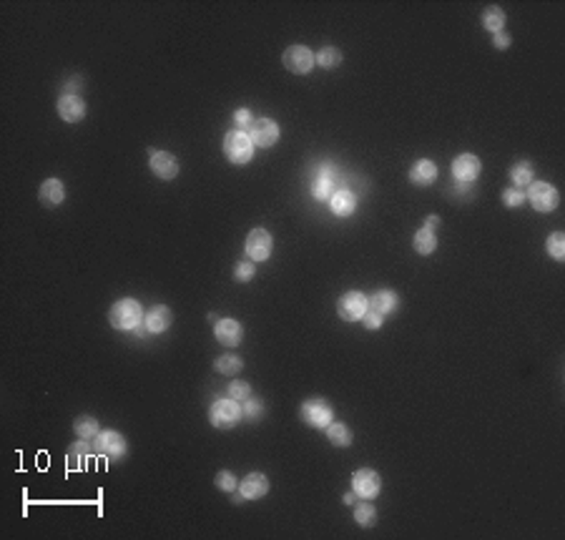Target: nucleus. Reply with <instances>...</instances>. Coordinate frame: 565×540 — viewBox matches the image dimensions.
I'll list each match as a JSON object with an SVG mask.
<instances>
[{
	"label": "nucleus",
	"instance_id": "f257e3e1",
	"mask_svg": "<svg viewBox=\"0 0 565 540\" xmlns=\"http://www.w3.org/2000/svg\"><path fill=\"white\" fill-rule=\"evenodd\" d=\"M109 319L116 330L121 332H133L136 327L144 324V309L136 299H118L111 306Z\"/></svg>",
	"mask_w": 565,
	"mask_h": 540
},
{
	"label": "nucleus",
	"instance_id": "f03ea898",
	"mask_svg": "<svg viewBox=\"0 0 565 540\" xmlns=\"http://www.w3.org/2000/svg\"><path fill=\"white\" fill-rule=\"evenodd\" d=\"M224 154H226L229 161L236 163V166H244V163L252 161L254 144H252V138L247 136V131H239V128L229 131L226 136H224Z\"/></svg>",
	"mask_w": 565,
	"mask_h": 540
},
{
	"label": "nucleus",
	"instance_id": "7ed1b4c3",
	"mask_svg": "<svg viewBox=\"0 0 565 540\" xmlns=\"http://www.w3.org/2000/svg\"><path fill=\"white\" fill-rule=\"evenodd\" d=\"M244 417V410H241V403L226 397V400H217L209 410V422L219 430H231L236 427Z\"/></svg>",
	"mask_w": 565,
	"mask_h": 540
},
{
	"label": "nucleus",
	"instance_id": "20e7f679",
	"mask_svg": "<svg viewBox=\"0 0 565 540\" xmlns=\"http://www.w3.org/2000/svg\"><path fill=\"white\" fill-rule=\"evenodd\" d=\"M525 198H528L530 206L536 211H540V214H550V211H555L560 204V196H558V191H555V187L553 184H545V181H533L528 187V191H525Z\"/></svg>",
	"mask_w": 565,
	"mask_h": 540
},
{
	"label": "nucleus",
	"instance_id": "39448f33",
	"mask_svg": "<svg viewBox=\"0 0 565 540\" xmlns=\"http://www.w3.org/2000/svg\"><path fill=\"white\" fill-rule=\"evenodd\" d=\"M299 417H301V422H307L309 427L325 430L332 422V417H334V410H332V405L327 403V400H322V397H312L307 403H301Z\"/></svg>",
	"mask_w": 565,
	"mask_h": 540
},
{
	"label": "nucleus",
	"instance_id": "423d86ee",
	"mask_svg": "<svg viewBox=\"0 0 565 540\" xmlns=\"http://www.w3.org/2000/svg\"><path fill=\"white\" fill-rule=\"evenodd\" d=\"M279 126H277V121H271V119H254L252 123H249V128H247V136L252 138V144H254V149H271V146L277 144L279 141Z\"/></svg>",
	"mask_w": 565,
	"mask_h": 540
},
{
	"label": "nucleus",
	"instance_id": "0eeeda50",
	"mask_svg": "<svg viewBox=\"0 0 565 540\" xmlns=\"http://www.w3.org/2000/svg\"><path fill=\"white\" fill-rule=\"evenodd\" d=\"M367 309H369L367 297L362 295V292H355V289H352V292H344L337 302V314L344 322H360Z\"/></svg>",
	"mask_w": 565,
	"mask_h": 540
},
{
	"label": "nucleus",
	"instance_id": "6e6552de",
	"mask_svg": "<svg viewBox=\"0 0 565 540\" xmlns=\"http://www.w3.org/2000/svg\"><path fill=\"white\" fill-rule=\"evenodd\" d=\"M284 68L294 76H307L314 68V53L307 48V46H289L282 55Z\"/></svg>",
	"mask_w": 565,
	"mask_h": 540
},
{
	"label": "nucleus",
	"instance_id": "1a4fd4ad",
	"mask_svg": "<svg viewBox=\"0 0 565 540\" xmlns=\"http://www.w3.org/2000/svg\"><path fill=\"white\" fill-rule=\"evenodd\" d=\"M352 490L357 492V498L374 500L382 490V478L372 468H362L352 475Z\"/></svg>",
	"mask_w": 565,
	"mask_h": 540
},
{
	"label": "nucleus",
	"instance_id": "9d476101",
	"mask_svg": "<svg viewBox=\"0 0 565 540\" xmlns=\"http://www.w3.org/2000/svg\"><path fill=\"white\" fill-rule=\"evenodd\" d=\"M93 450L109 457H123L126 455V440L116 430H101L93 438Z\"/></svg>",
	"mask_w": 565,
	"mask_h": 540
},
{
	"label": "nucleus",
	"instance_id": "9b49d317",
	"mask_svg": "<svg viewBox=\"0 0 565 540\" xmlns=\"http://www.w3.org/2000/svg\"><path fill=\"white\" fill-rule=\"evenodd\" d=\"M271 244H274V241H271V234L266 229H252L244 249H247L252 262H266V259L271 257Z\"/></svg>",
	"mask_w": 565,
	"mask_h": 540
},
{
	"label": "nucleus",
	"instance_id": "f8f14e48",
	"mask_svg": "<svg viewBox=\"0 0 565 540\" xmlns=\"http://www.w3.org/2000/svg\"><path fill=\"white\" fill-rule=\"evenodd\" d=\"M149 168L154 171V176L161 181H171L179 176V161H176V156L169 154V151H151Z\"/></svg>",
	"mask_w": 565,
	"mask_h": 540
},
{
	"label": "nucleus",
	"instance_id": "ddd939ff",
	"mask_svg": "<svg viewBox=\"0 0 565 540\" xmlns=\"http://www.w3.org/2000/svg\"><path fill=\"white\" fill-rule=\"evenodd\" d=\"M480 171H482V161L475 154H460V156L452 161V176H455V181H463V184H472V181L480 176Z\"/></svg>",
	"mask_w": 565,
	"mask_h": 540
},
{
	"label": "nucleus",
	"instance_id": "4468645a",
	"mask_svg": "<svg viewBox=\"0 0 565 540\" xmlns=\"http://www.w3.org/2000/svg\"><path fill=\"white\" fill-rule=\"evenodd\" d=\"M214 337H217V342L222 347L234 349L244 339V330H241V324L236 319H219L217 327H214Z\"/></svg>",
	"mask_w": 565,
	"mask_h": 540
},
{
	"label": "nucleus",
	"instance_id": "2eb2a0df",
	"mask_svg": "<svg viewBox=\"0 0 565 540\" xmlns=\"http://www.w3.org/2000/svg\"><path fill=\"white\" fill-rule=\"evenodd\" d=\"M171 322H174V314H171V309L166 304L151 306L149 312L144 314V327L149 335H161V332L169 330Z\"/></svg>",
	"mask_w": 565,
	"mask_h": 540
},
{
	"label": "nucleus",
	"instance_id": "dca6fc26",
	"mask_svg": "<svg viewBox=\"0 0 565 540\" xmlns=\"http://www.w3.org/2000/svg\"><path fill=\"white\" fill-rule=\"evenodd\" d=\"M58 116L66 123H79V121L86 119V101L73 93H66V96L58 98Z\"/></svg>",
	"mask_w": 565,
	"mask_h": 540
},
{
	"label": "nucleus",
	"instance_id": "f3484780",
	"mask_svg": "<svg viewBox=\"0 0 565 540\" xmlns=\"http://www.w3.org/2000/svg\"><path fill=\"white\" fill-rule=\"evenodd\" d=\"M38 201H41L46 209H55L66 201V187L60 179H46L41 184V191H38Z\"/></svg>",
	"mask_w": 565,
	"mask_h": 540
},
{
	"label": "nucleus",
	"instance_id": "a211bd4d",
	"mask_svg": "<svg viewBox=\"0 0 565 540\" xmlns=\"http://www.w3.org/2000/svg\"><path fill=\"white\" fill-rule=\"evenodd\" d=\"M239 492L244 500H261L269 492V480L264 473H249L244 480L239 482Z\"/></svg>",
	"mask_w": 565,
	"mask_h": 540
},
{
	"label": "nucleus",
	"instance_id": "6ab92c4d",
	"mask_svg": "<svg viewBox=\"0 0 565 540\" xmlns=\"http://www.w3.org/2000/svg\"><path fill=\"white\" fill-rule=\"evenodd\" d=\"M329 206L337 216H352V214H355V209H357L355 191H349L347 187L334 189V191H332V196H329Z\"/></svg>",
	"mask_w": 565,
	"mask_h": 540
},
{
	"label": "nucleus",
	"instance_id": "aec40b11",
	"mask_svg": "<svg viewBox=\"0 0 565 540\" xmlns=\"http://www.w3.org/2000/svg\"><path fill=\"white\" fill-rule=\"evenodd\" d=\"M435 179H437V166L430 158H420L415 166L409 168V181L415 187H430V184H435Z\"/></svg>",
	"mask_w": 565,
	"mask_h": 540
},
{
	"label": "nucleus",
	"instance_id": "412c9836",
	"mask_svg": "<svg viewBox=\"0 0 565 540\" xmlns=\"http://www.w3.org/2000/svg\"><path fill=\"white\" fill-rule=\"evenodd\" d=\"M334 176L337 174H334V168L332 166H325L317 176H314L312 196L317 198V201H325V198L332 196V191H334Z\"/></svg>",
	"mask_w": 565,
	"mask_h": 540
},
{
	"label": "nucleus",
	"instance_id": "4be33fe9",
	"mask_svg": "<svg viewBox=\"0 0 565 540\" xmlns=\"http://www.w3.org/2000/svg\"><path fill=\"white\" fill-rule=\"evenodd\" d=\"M367 304H369V309H372V312L387 317V314L397 309L400 299H397V295L392 292V289H382V292H374L372 297H367Z\"/></svg>",
	"mask_w": 565,
	"mask_h": 540
},
{
	"label": "nucleus",
	"instance_id": "5701e85b",
	"mask_svg": "<svg viewBox=\"0 0 565 540\" xmlns=\"http://www.w3.org/2000/svg\"><path fill=\"white\" fill-rule=\"evenodd\" d=\"M88 457H90V445H88V440H81L79 438V443H73L71 447H68V455H66V468L71 470H83L86 468V462H88Z\"/></svg>",
	"mask_w": 565,
	"mask_h": 540
},
{
	"label": "nucleus",
	"instance_id": "b1692460",
	"mask_svg": "<svg viewBox=\"0 0 565 540\" xmlns=\"http://www.w3.org/2000/svg\"><path fill=\"white\" fill-rule=\"evenodd\" d=\"M325 435L334 447H349L352 445V430L344 422H329L325 427Z\"/></svg>",
	"mask_w": 565,
	"mask_h": 540
},
{
	"label": "nucleus",
	"instance_id": "393cba45",
	"mask_svg": "<svg viewBox=\"0 0 565 540\" xmlns=\"http://www.w3.org/2000/svg\"><path fill=\"white\" fill-rule=\"evenodd\" d=\"M505 11L500 6H487L485 11H482V25H485V30H490V33H500V30L505 28Z\"/></svg>",
	"mask_w": 565,
	"mask_h": 540
},
{
	"label": "nucleus",
	"instance_id": "a878e982",
	"mask_svg": "<svg viewBox=\"0 0 565 540\" xmlns=\"http://www.w3.org/2000/svg\"><path fill=\"white\" fill-rule=\"evenodd\" d=\"M412 246H415L417 254H422V257H430V254L437 249V236H435V231H430V229L422 227L420 231L415 234V239H412Z\"/></svg>",
	"mask_w": 565,
	"mask_h": 540
},
{
	"label": "nucleus",
	"instance_id": "bb28decb",
	"mask_svg": "<svg viewBox=\"0 0 565 540\" xmlns=\"http://www.w3.org/2000/svg\"><path fill=\"white\" fill-rule=\"evenodd\" d=\"M73 432H76L81 440H93L98 432H101V427H98L96 417H90V414H81V417H76V422H73Z\"/></svg>",
	"mask_w": 565,
	"mask_h": 540
},
{
	"label": "nucleus",
	"instance_id": "cd10ccee",
	"mask_svg": "<svg viewBox=\"0 0 565 540\" xmlns=\"http://www.w3.org/2000/svg\"><path fill=\"white\" fill-rule=\"evenodd\" d=\"M214 370H217L219 374H224V377H234L236 372L244 370V360L236 357V354H222V357L214 362Z\"/></svg>",
	"mask_w": 565,
	"mask_h": 540
},
{
	"label": "nucleus",
	"instance_id": "c85d7f7f",
	"mask_svg": "<svg viewBox=\"0 0 565 540\" xmlns=\"http://www.w3.org/2000/svg\"><path fill=\"white\" fill-rule=\"evenodd\" d=\"M314 63H317V66H322L325 71H329V68H337L339 63H342V50L334 48V46H325V48L314 55Z\"/></svg>",
	"mask_w": 565,
	"mask_h": 540
},
{
	"label": "nucleus",
	"instance_id": "c756f323",
	"mask_svg": "<svg viewBox=\"0 0 565 540\" xmlns=\"http://www.w3.org/2000/svg\"><path fill=\"white\" fill-rule=\"evenodd\" d=\"M510 181L515 187H530L533 184V163L530 161H517L515 166L510 168Z\"/></svg>",
	"mask_w": 565,
	"mask_h": 540
},
{
	"label": "nucleus",
	"instance_id": "7c9ffc66",
	"mask_svg": "<svg viewBox=\"0 0 565 540\" xmlns=\"http://www.w3.org/2000/svg\"><path fill=\"white\" fill-rule=\"evenodd\" d=\"M355 520L360 528H372L374 522H377V508L372 503H367V500H362L355 508Z\"/></svg>",
	"mask_w": 565,
	"mask_h": 540
},
{
	"label": "nucleus",
	"instance_id": "2f4dec72",
	"mask_svg": "<svg viewBox=\"0 0 565 540\" xmlns=\"http://www.w3.org/2000/svg\"><path fill=\"white\" fill-rule=\"evenodd\" d=\"M545 252L555 259V262H565V234L563 231H553L545 241Z\"/></svg>",
	"mask_w": 565,
	"mask_h": 540
},
{
	"label": "nucleus",
	"instance_id": "473e14b6",
	"mask_svg": "<svg viewBox=\"0 0 565 540\" xmlns=\"http://www.w3.org/2000/svg\"><path fill=\"white\" fill-rule=\"evenodd\" d=\"M226 392H229V397H231V400H236V403H244V400H249V397H252V384L244 382V379H234V382L226 387Z\"/></svg>",
	"mask_w": 565,
	"mask_h": 540
},
{
	"label": "nucleus",
	"instance_id": "72a5a7b5",
	"mask_svg": "<svg viewBox=\"0 0 565 540\" xmlns=\"http://www.w3.org/2000/svg\"><path fill=\"white\" fill-rule=\"evenodd\" d=\"M217 487L222 492H234L236 487H239V482H236V478H234V473H229V470H219L217 473Z\"/></svg>",
	"mask_w": 565,
	"mask_h": 540
},
{
	"label": "nucleus",
	"instance_id": "f704fd0d",
	"mask_svg": "<svg viewBox=\"0 0 565 540\" xmlns=\"http://www.w3.org/2000/svg\"><path fill=\"white\" fill-rule=\"evenodd\" d=\"M254 274H257V266H254V262H239L234 269V279L236 282H252Z\"/></svg>",
	"mask_w": 565,
	"mask_h": 540
},
{
	"label": "nucleus",
	"instance_id": "c9c22d12",
	"mask_svg": "<svg viewBox=\"0 0 565 540\" xmlns=\"http://www.w3.org/2000/svg\"><path fill=\"white\" fill-rule=\"evenodd\" d=\"M244 417H247V420H259V417H261V412H264V405L259 403V400H252V397H249V400H244Z\"/></svg>",
	"mask_w": 565,
	"mask_h": 540
},
{
	"label": "nucleus",
	"instance_id": "e433bc0d",
	"mask_svg": "<svg viewBox=\"0 0 565 540\" xmlns=\"http://www.w3.org/2000/svg\"><path fill=\"white\" fill-rule=\"evenodd\" d=\"M503 204L510 206V209L525 204V191H517V189H505V191H503Z\"/></svg>",
	"mask_w": 565,
	"mask_h": 540
},
{
	"label": "nucleus",
	"instance_id": "4c0bfd02",
	"mask_svg": "<svg viewBox=\"0 0 565 540\" xmlns=\"http://www.w3.org/2000/svg\"><path fill=\"white\" fill-rule=\"evenodd\" d=\"M382 314H377V312H372V309H367V312H365V317L360 319V322H365V327H367V330H379V327H382Z\"/></svg>",
	"mask_w": 565,
	"mask_h": 540
},
{
	"label": "nucleus",
	"instance_id": "58836bf2",
	"mask_svg": "<svg viewBox=\"0 0 565 540\" xmlns=\"http://www.w3.org/2000/svg\"><path fill=\"white\" fill-rule=\"evenodd\" d=\"M234 121H236V126H239V131H241V128L247 131L249 123H252L254 119H252V114H249V108H239V111L234 114Z\"/></svg>",
	"mask_w": 565,
	"mask_h": 540
},
{
	"label": "nucleus",
	"instance_id": "ea45409f",
	"mask_svg": "<svg viewBox=\"0 0 565 540\" xmlns=\"http://www.w3.org/2000/svg\"><path fill=\"white\" fill-rule=\"evenodd\" d=\"M510 43H512V38L508 36V33H503V30L493 36V46L498 50H508V48H510Z\"/></svg>",
	"mask_w": 565,
	"mask_h": 540
},
{
	"label": "nucleus",
	"instance_id": "a19ab883",
	"mask_svg": "<svg viewBox=\"0 0 565 540\" xmlns=\"http://www.w3.org/2000/svg\"><path fill=\"white\" fill-rule=\"evenodd\" d=\"M440 227V216H427L425 219V229H430V231H435V229Z\"/></svg>",
	"mask_w": 565,
	"mask_h": 540
},
{
	"label": "nucleus",
	"instance_id": "79ce46f5",
	"mask_svg": "<svg viewBox=\"0 0 565 540\" xmlns=\"http://www.w3.org/2000/svg\"><path fill=\"white\" fill-rule=\"evenodd\" d=\"M344 505H355V500H357V492H347V495H344Z\"/></svg>",
	"mask_w": 565,
	"mask_h": 540
}]
</instances>
